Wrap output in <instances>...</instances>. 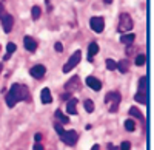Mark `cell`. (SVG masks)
Instances as JSON below:
<instances>
[{
  "mask_svg": "<svg viewBox=\"0 0 154 150\" xmlns=\"http://www.w3.org/2000/svg\"><path fill=\"white\" fill-rule=\"evenodd\" d=\"M99 53V45L96 42H91L88 46V54H89V60H93V56H96Z\"/></svg>",
  "mask_w": 154,
  "mask_h": 150,
  "instance_id": "cell-13",
  "label": "cell"
},
{
  "mask_svg": "<svg viewBox=\"0 0 154 150\" xmlns=\"http://www.w3.org/2000/svg\"><path fill=\"white\" fill-rule=\"evenodd\" d=\"M134 39H136V36H134V34H123V36H122V39H120V42L125 43V45H131V43L134 42Z\"/></svg>",
  "mask_w": 154,
  "mask_h": 150,
  "instance_id": "cell-15",
  "label": "cell"
},
{
  "mask_svg": "<svg viewBox=\"0 0 154 150\" xmlns=\"http://www.w3.org/2000/svg\"><path fill=\"white\" fill-rule=\"evenodd\" d=\"M116 68H119L120 73H126L128 70H130V64H128L126 60H120V62H117V67Z\"/></svg>",
  "mask_w": 154,
  "mask_h": 150,
  "instance_id": "cell-16",
  "label": "cell"
},
{
  "mask_svg": "<svg viewBox=\"0 0 154 150\" xmlns=\"http://www.w3.org/2000/svg\"><path fill=\"white\" fill-rule=\"evenodd\" d=\"M108 150H117V147L112 145V144H108Z\"/></svg>",
  "mask_w": 154,
  "mask_h": 150,
  "instance_id": "cell-30",
  "label": "cell"
},
{
  "mask_svg": "<svg viewBox=\"0 0 154 150\" xmlns=\"http://www.w3.org/2000/svg\"><path fill=\"white\" fill-rule=\"evenodd\" d=\"M146 82L148 79L145 76L139 79V93H146Z\"/></svg>",
  "mask_w": 154,
  "mask_h": 150,
  "instance_id": "cell-19",
  "label": "cell"
},
{
  "mask_svg": "<svg viewBox=\"0 0 154 150\" xmlns=\"http://www.w3.org/2000/svg\"><path fill=\"white\" fill-rule=\"evenodd\" d=\"M54 49H56L57 53H62V51H63V45H62L60 42H57V43L54 45Z\"/></svg>",
  "mask_w": 154,
  "mask_h": 150,
  "instance_id": "cell-27",
  "label": "cell"
},
{
  "mask_svg": "<svg viewBox=\"0 0 154 150\" xmlns=\"http://www.w3.org/2000/svg\"><path fill=\"white\" fill-rule=\"evenodd\" d=\"M34 150H45V148H43V145H40L38 142H35V145H34Z\"/></svg>",
  "mask_w": 154,
  "mask_h": 150,
  "instance_id": "cell-29",
  "label": "cell"
},
{
  "mask_svg": "<svg viewBox=\"0 0 154 150\" xmlns=\"http://www.w3.org/2000/svg\"><path fill=\"white\" fill-rule=\"evenodd\" d=\"M29 74L34 79H43V76L46 74V67L45 65H35L29 70Z\"/></svg>",
  "mask_w": 154,
  "mask_h": 150,
  "instance_id": "cell-8",
  "label": "cell"
},
{
  "mask_svg": "<svg viewBox=\"0 0 154 150\" xmlns=\"http://www.w3.org/2000/svg\"><path fill=\"white\" fill-rule=\"evenodd\" d=\"M0 20H2V25H3V31L11 33L12 25H14V19H12L11 14H8V12L3 11V6H0Z\"/></svg>",
  "mask_w": 154,
  "mask_h": 150,
  "instance_id": "cell-4",
  "label": "cell"
},
{
  "mask_svg": "<svg viewBox=\"0 0 154 150\" xmlns=\"http://www.w3.org/2000/svg\"><path fill=\"white\" fill-rule=\"evenodd\" d=\"M145 62H146L145 54H139V56H136V65H137V67H142V65H145Z\"/></svg>",
  "mask_w": 154,
  "mask_h": 150,
  "instance_id": "cell-22",
  "label": "cell"
},
{
  "mask_svg": "<svg viewBox=\"0 0 154 150\" xmlns=\"http://www.w3.org/2000/svg\"><path fill=\"white\" fill-rule=\"evenodd\" d=\"M80 59H82V53L80 51H75L69 59H68V62L65 65H63V73H69L75 65H79V62H80Z\"/></svg>",
  "mask_w": 154,
  "mask_h": 150,
  "instance_id": "cell-6",
  "label": "cell"
},
{
  "mask_svg": "<svg viewBox=\"0 0 154 150\" xmlns=\"http://www.w3.org/2000/svg\"><path fill=\"white\" fill-rule=\"evenodd\" d=\"M86 85L89 87V88H93L94 91H99V90L102 88L100 81H99L97 78H94V76H88V78H86Z\"/></svg>",
  "mask_w": 154,
  "mask_h": 150,
  "instance_id": "cell-9",
  "label": "cell"
},
{
  "mask_svg": "<svg viewBox=\"0 0 154 150\" xmlns=\"http://www.w3.org/2000/svg\"><path fill=\"white\" fill-rule=\"evenodd\" d=\"M133 27H134V23H133L131 16L128 14V12H122V14H120V19H119V31H122V33L131 31Z\"/></svg>",
  "mask_w": 154,
  "mask_h": 150,
  "instance_id": "cell-3",
  "label": "cell"
},
{
  "mask_svg": "<svg viewBox=\"0 0 154 150\" xmlns=\"http://www.w3.org/2000/svg\"><path fill=\"white\" fill-rule=\"evenodd\" d=\"M59 136L66 145H74L77 142V139H79V135H77V132H74V130H68V132L63 130V132L59 133Z\"/></svg>",
  "mask_w": 154,
  "mask_h": 150,
  "instance_id": "cell-5",
  "label": "cell"
},
{
  "mask_svg": "<svg viewBox=\"0 0 154 150\" xmlns=\"http://www.w3.org/2000/svg\"><path fill=\"white\" fill-rule=\"evenodd\" d=\"M16 49H17V45H16V43H12V42H9V43L6 45V54H5L3 59L8 60L11 54H14V53H16Z\"/></svg>",
  "mask_w": 154,
  "mask_h": 150,
  "instance_id": "cell-14",
  "label": "cell"
},
{
  "mask_svg": "<svg viewBox=\"0 0 154 150\" xmlns=\"http://www.w3.org/2000/svg\"><path fill=\"white\" fill-rule=\"evenodd\" d=\"M23 45H25V48L28 49V51H35V48H37V42L32 39L31 36H25L23 37Z\"/></svg>",
  "mask_w": 154,
  "mask_h": 150,
  "instance_id": "cell-10",
  "label": "cell"
},
{
  "mask_svg": "<svg viewBox=\"0 0 154 150\" xmlns=\"http://www.w3.org/2000/svg\"><path fill=\"white\" fill-rule=\"evenodd\" d=\"M130 115H131V116H136L137 119H143V116L140 115V111H139L137 108H134V107H131V108H130Z\"/></svg>",
  "mask_w": 154,
  "mask_h": 150,
  "instance_id": "cell-25",
  "label": "cell"
},
{
  "mask_svg": "<svg viewBox=\"0 0 154 150\" xmlns=\"http://www.w3.org/2000/svg\"><path fill=\"white\" fill-rule=\"evenodd\" d=\"M40 99L43 104H51V101H53V96H51V91L49 88H43L42 93H40Z\"/></svg>",
  "mask_w": 154,
  "mask_h": 150,
  "instance_id": "cell-12",
  "label": "cell"
},
{
  "mask_svg": "<svg viewBox=\"0 0 154 150\" xmlns=\"http://www.w3.org/2000/svg\"><path fill=\"white\" fill-rule=\"evenodd\" d=\"M120 150H131V144L128 142V141L122 142V145H120Z\"/></svg>",
  "mask_w": 154,
  "mask_h": 150,
  "instance_id": "cell-26",
  "label": "cell"
},
{
  "mask_svg": "<svg viewBox=\"0 0 154 150\" xmlns=\"http://www.w3.org/2000/svg\"><path fill=\"white\" fill-rule=\"evenodd\" d=\"M89 27H91V30L94 33H102L105 30V20H103V17H91V20H89Z\"/></svg>",
  "mask_w": 154,
  "mask_h": 150,
  "instance_id": "cell-7",
  "label": "cell"
},
{
  "mask_svg": "<svg viewBox=\"0 0 154 150\" xmlns=\"http://www.w3.org/2000/svg\"><path fill=\"white\" fill-rule=\"evenodd\" d=\"M56 118H57L59 121H62V122H65V124L69 121V119H68V116H65V115H63L60 110H57V111H56Z\"/></svg>",
  "mask_w": 154,
  "mask_h": 150,
  "instance_id": "cell-23",
  "label": "cell"
},
{
  "mask_svg": "<svg viewBox=\"0 0 154 150\" xmlns=\"http://www.w3.org/2000/svg\"><path fill=\"white\" fill-rule=\"evenodd\" d=\"M103 2H105V3H108V5H109V3H112V0H103Z\"/></svg>",
  "mask_w": 154,
  "mask_h": 150,
  "instance_id": "cell-32",
  "label": "cell"
},
{
  "mask_svg": "<svg viewBox=\"0 0 154 150\" xmlns=\"http://www.w3.org/2000/svg\"><path fill=\"white\" fill-rule=\"evenodd\" d=\"M105 102H106L109 111H111V113H114V111H117V108H119V104H120V94H119L117 91H111V93H108L106 97H105Z\"/></svg>",
  "mask_w": 154,
  "mask_h": 150,
  "instance_id": "cell-2",
  "label": "cell"
},
{
  "mask_svg": "<svg viewBox=\"0 0 154 150\" xmlns=\"http://www.w3.org/2000/svg\"><path fill=\"white\" fill-rule=\"evenodd\" d=\"M34 139H35V142H40L42 141V135L40 133H35L34 135Z\"/></svg>",
  "mask_w": 154,
  "mask_h": 150,
  "instance_id": "cell-28",
  "label": "cell"
},
{
  "mask_svg": "<svg viewBox=\"0 0 154 150\" xmlns=\"http://www.w3.org/2000/svg\"><path fill=\"white\" fill-rule=\"evenodd\" d=\"M91 150H100V147L96 144V145H93V148H91Z\"/></svg>",
  "mask_w": 154,
  "mask_h": 150,
  "instance_id": "cell-31",
  "label": "cell"
},
{
  "mask_svg": "<svg viewBox=\"0 0 154 150\" xmlns=\"http://www.w3.org/2000/svg\"><path fill=\"white\" fill-rule=\"evenodd\" d=\"M134 101H137L139 104L145 105V104H146V101H148V97H146V93H137V94L134 96Z\"/></svg>",
  "mask_w": 154,
  "mask_h": 150,
  "instance_id": "cell-17",
  "label": "cell"
},
{
  "mask_svg": "<svg viewBox=\"0 0 154 150\" xmlns=\"http://www.w3.org/2000/svg\"><path fill=\"white\" fill-rule=\"evenodd\" d=\"M25 99H29L28 91H26V87H22L19 84H14L11 87V90L8 91V94H6V105L9 108H12V107H16L17 102L25 101Z\"/></svg>",
  "mask_w": 154,
  "mask_h": 150,
  "instance_id": "cell-1",
  "label": "cell"
},
{
  "mask_svg": "<svg viewBox=\"0 0 154 150\" xmlns=\"http://www.w3.org/2000/svg\"><path fill=\"white\" fill-rule=\"evenodd\" d=\"M83 105H85V110L88 111V113H93L94 111V102L91 101V99H85Z\"/></svg>",
  "mask_w": 154,
  "mask_h": 150,
  "instance_id": "cell-20",
  "label": "cell"
},
{
  "mask_svg": "<svg viewBox=\"0 0 154 150\" xmlns=\"http://www.w3.org/2000/svg\"><path fill=\"white\" fill-rule=\"evenodd\" d=\"M125 129H126L128 132H134V130H136V122H134L133 119H126V121H125Z\"/></svg>",
  "mask_w": 154,
  "mask_h": 150,
  "instance_id": "cell-21",
  "label": "cell"
},
{
  "mask_svg": "<svg viewBox=\"0 0 154 150\" xmlns=\"http://www.w3.org/2000/svg\"><path fill=\"white\" fill-rule=\"evenodd\" d=\"M66 111H68L69 115H77V99L75 97H71L69 101H68Z\"/></svg>",
  "mask_w": 154,
  "mask_h": 150,
  "instance_id": "cell-11",
  "label": "cell"
},
{
  "mask_svg": "<svg viewBox=\"0 0 154 150\" xmlns=\"http://www.w3.org/2000/svg\"><path fill=\"white\" fill-rule=\"evenodd\" d=\"M116 67H117V62H114L112 59H106V68H108L109 71L116 70Z\"/></svg>",
  "mask_w": 154,
  "mask_h": 150,
  "instance_id": "cell-24",
  "label": "cell"
},
{
  "mask_svg": "<svg viewBox=\"0 0 154 150\" xmlns=\"http://www.w3.org/2000/svg\"><path fill=\"white\" fill-rule=\"evenodd\" d=\"M40 14H42L40 6H32V9H31V17H32V20H38V19H40Z\"/></svg>",
  "mask_w": 154,
  "mask_h": 150,
  "instance_id": "cell-18",
  "label": "cell"
}]
</instances>
